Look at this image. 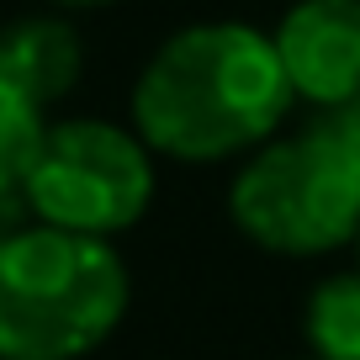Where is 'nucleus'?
<instances>
[{
	"label": "nucleus",
	"instance_id": "obj_6",
	"mask_svg": "<svg viewBox=\"0 0 360 360\" xmlns=\"http://www.w3.org/2000/svg\"><path fill=\"white\" fill-rule=\"evenodd\" d=\"M79 75H85V43L75 22L37 11L0 27V85H11L27 106L48 112L79 85Z\"/></svg>",
	"mask_w": 360,
	"mask_h": 360
},
{
	"label": "nucleus",
	"instance_id": "obj_2",
	"mask_svg": "<svg viewBox=\"0 0 360 360\" xmlns=\"http://www.w3.org/2000/svg\"><path fill=\"white\" fill-rule=\"evenodd\" d=\"M133 302L127 259L106 238L22 223L0 238V360H85Z\"/></svg>",
	"mask_w": 360,
	"mask_h": 360
},
{
	"label": "nucleus",
	"instance_id": "obj_1",
	"mask_svg": "<svg viewBox=\"0 0 360 360\" xmlns=\"http://www.w3.org/2000/svg\"><path fill=\"white\" fill-rule=\"evenodd\" d=\"M292 85L270 32L249 22H191L169 32L133 79V133L154 159L223 165L281 133Z\"/></svg>",
	"mask_w": 360,
	"mask_h": 360
},
{
	"label": "nucleus",
	"instance_id": "obj_11",
	"mask_svg": "<svg viewBox=\"0 0 360 360\" xmlns=\"http://www.w3.org/2000/svg\"><path fill=\"white\" fill-rule=\"evenodd\" d=\"M355 270H360V233H355Z\"/></svg>",
	"mask_w": 360,
	"mask_h": 360
},
{
	"label": "nucleus",
	"instance_id": "obj_9",
	"mask_svg": "<svg viewBox=\"0 0 360 360\" xmlns=\"http://www.w3.org/2000/svg\"><path fill=\"white\" fill-rule=\"evenodd\" d=\"M328 122H334V133L345 138V143L355 148V159H360V96L349 106H339V112H328Z\"/></svg>",
	"mask_w": 360,
	"mask_h": 360
},
{
	"label": "nucleus",
	"instance_id": "obj_10",
	"mask_svg": "<svg viewBox=\"0 0 360 360\" xmlns=\"http://www.w3.org/2000/svg\"><path fill=\"white\" fill-rule=\"evenodd\" d=\"M58 11H101V6H117V0H48Z\"/></svg>",
	"mask_w": 360,
	"mask_h": 360
},
{
	"label": "nucleus",
	"instance_id": "obj_5",
	"mask_svg": "<svg viewBox=\"0 0 360 360\" xmlns=\"http://www.w3.org/2000/svg\"><path fill=\"white\" fill-rule=\"evenodd\" d=\"M292 101L339 112L360 96V0H297L270 32Z\"/></svg>",
	"mask_w": 360,
	"mask_h": 360
},
{
	"label": "nucleus",
	"instance_id": "obj_7",
	"mask_svg": "<svg viewBox=\"0 0 360 360\" xmlns=\"http://www.w3.org/2000/svg\"><path fill=\"white\" fill-rule=\"evenodd\" d=\"M302 328L313 360H360V270H339L313 286Z\"/></svg>",
	"mask_w": 360,
	"mask_h": 360
},
{
	"label": "nucleus",
	"instance_id": "obj_3",
	"mask_svg": "<svg viewBox=\"0 0 360 360\" xmlns=\"http://www.w3.org/2000/svg\"><path fill=\"white\" fill-rule=\"evenodd\" d=\"M228 217L265 255L318 259L360 233V159L328 117L276 133L238 159L228 180Z\"/></svg>",
	"mask_w": 360,
	"mask_h": 360
},
{
	"label": "nucleus",
	"instance_id": "obj_12",
	"mask_svg": "<svg viewBox=\"0 0 360 360\" xmlns=\"http://www.w3.org/2000/svg\"><path fill=\"white\" fill-rule=\"evenodd\" d=\"M302 360H313V355H302Z\"/></svg>",
	"mask_w": 360,
	"mask_h": 360
},
{
	"label": "nucleus",
	"instance_id": "obj_4",
	"mask_svg": "<svg viewBox=\"0 0 360 360\" xmlns=\"http://www.w3.org/2000/svg\"><path fill=\"white\" fill-rule=\"evenodd\" d=\"M154 191L159 169L148 143L133 133V122H112V117L48 122L22 186L32 223L106 238V244L154 207Z\"/></svg>",
	"mask_w": 360,
	"mask_h": 360
},
{
	"label": "nucleus",
	"instance_id": "obj_8",
	"mask_svg": "<svg viewBox=\"0 0 360 360\" xmlns=\"http://www.w3.org/2000/svg\"><path fill=\"white\" fill-rule=\"evenodd\" d=\"M48 117L37 106H27L11 85H0V196H22L27 169L37 159Z\"/></svg>",
	"mask_w": 360,
	"mask_h": 360
}]
</instances>
